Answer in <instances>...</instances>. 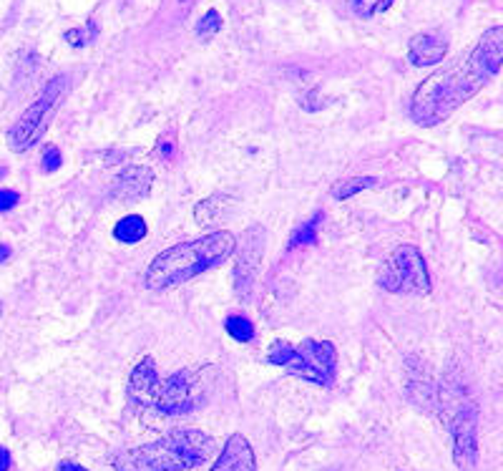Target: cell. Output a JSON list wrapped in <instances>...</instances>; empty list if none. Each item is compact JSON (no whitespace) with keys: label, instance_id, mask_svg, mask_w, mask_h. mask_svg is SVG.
<instances>
[{"label":"cell","instance_id":"6da1fadb","mask_svg":"<svg viewBox=\"0 0 503 471\" xmlns=\"http://www.w3.org/2000/svg\"><path fill=\"white\" fill-rule=\"evenodd\" d=\"M503 66V26L488 28L463 58L431 73L410 98V119L418 127H438L471 101Z\"/></svg>","mask_w":503,"mask_h":471},{"label":"cell","instance_id":"7a4b0ae2","mask_svg":"<svg viewBox=\"0 0 503 471\" xmlns=\"http://www.w3.org/2000/svg\"><path fill=\"white\" fill-rule=\"evenodd\" d=\"M234 250H237V237L229 229H217L199 240L171 244L159 252L147 267V288L154 293H162L181 282H189L202 273L219 267L234 255Z\"/></svg>","mask_w":503,"mask_h":471},{"label":"cell","instance_id":"3957f363","mask_svg":"<svg viewBox=\"0 0 503 471\" xmlns=\"http://www.w3.org/2000/svg\"><path fill=\"white\" fill-rule=\"evenodd\" d=\"M214 452V439L199 429H174L162 439L118 452L116 471H189L202 467Z\"/></svg>","mask_w":503,"mask_h":471},{"label":"cell","instance_id":"277c9868","mask_svg":"<svg viewBox=\"0 0 503 471\" xmlns=\"http://www.w3.org/2000/svg\"><path fill=\"white\" fill-rule=\"evenodd\" d=\"M129 396L136 404L154 408L164 416H181L196 406V378L192 371L159 378L154 358L147 356L131 371Z\"/></svg>","mask_w":503,"mask_h":471},{"label":"cell","instance_id":"5b68a950","mask_svg":"<svg viewBox=\"0 0 503 471\" xmlns=\"http://www.w3.org/2000/svg\"><path fill=\"white\" fill-rule=\"evenodd\" d=\"M270 363L285 368L287 374L300 375L317 386H332L338 374V348L332 341L305 338L302 343L275 341L270 345Z\"/></svg>","mask_w":503,"mask_h":471},{"label":"cell","instance_id":"8992f818","mask_svg":"<svg viewBox=\"0 0 503 471\" xmlns=\"http://www.w3.org/2000/svg\"><path fill=\"white\" fill-rule=\"evenodd\" d=\"M65 91H68V76H56L50 79V83H46V89L23 112V116L13 124V129L8 131V144L13 151L23 154L43 139V134L49 131L50 121L64 101Z\"/></svg>","mask_w":503,"mask_h":471},{"label":"cell","instance_id":"52a82bcc","mask_svg":"<svg viewBox=\"0 0 503 471\" xmlns=\"http://www.w3.org/2000/svg\"><path fill=\"white\" fill-rule=\"evenodd\" d=\"M377 285L395 295H428L433 282L421 250L413 244H400L380 265Z\"/></svg>","mask_w":503,"mask_h":471},{"label":"cell","instance_id":"ba28073f","mask_svg":"<svg viewBox=\"0 0 503 471\" xmlns=\"http://www.w3.org/2000/svg\"><path fill=\"white\" fill-rule=\"evenodd\" d=\"M451 434H453V461L461 471H473L478 464V416L476 406L466 396H455L451 411Z\"/></svg>","mask_w":503,"mask_h":471},{"label":"cell","instance_id":"9c48e42d","mask_svg":"<svg viewBox=\"0 0 503 471\" xmlns=\"http://www.w3.org/2000/svg\"><path fill=\"white\" fill-rule=\"evenodd\" d=\"M234 293L240 297H247L255 288V280L260 275L262 255H264V228L262 225H252L242 235V243L234 250Z\"/></svg>","mask_w":503,"mask_h":471},{"label":"cell","instance_id":"30bf717a","mask_svg":"<svg viewBox=\"0 0 503 471\" xmlns=\"http://www.w3.org/2000/svg\"><path fill=\"white\" fill-rule=\"evenodd\" d=\"M154 184V172L149 166H126L118 172L111 184V199L116 202H133L149 195Z\"/></svg>","mask_w":503,"mask_h":471},{"label":"cell","instance_id":"8fae6325","mask_svg":"<svg viewBox=\"0 0 503 471\" xmlns=\"http://www.w3.org/2000/svg\"><path fill=\"white\" fill-rule=\"evenodd\" d=\"M211 471H257V456L242 434H232Z\"/></svg>","mask_w":503,"mask_h":471},{"label":"cell","instance_id":"7c38bea8","mask_svg":"<svg viewBox=\"0 0 503 471\" xmlns=\"http://www.w3.org/2000/svg\"><path fill=\"white\" fill-rule=\"evenodd\" d=\"M448 53V41L438 35V33H418L410 41V64L418 68H428V66H438Z\"/></svg>","mask_w":503,"mask_h":471},{"label":"cell","instance_id":"4fadbf2b","mask_svg":"<svg viewBox=\"0 0 503 471\" xmlns=\"http://www.w3.org/2000/svg\"><path fill=\"white\" fill-rule=\"evenodd\" d=\"M232 207V199L227 195H211L207 199H202L194 207V220L199 228H214L227 210Z\"/></svg>","mask_w":503,"mask_h":471},{"label":"cell","instance_id":"5bb4252c","mask_svg":"<svg viewBox=\"0 0 503 471\" xmlns=\"http://www.w3.org/2000/svg\"><path fill=\"white\" fill-rule=\"evenodd\" d=\"M147 232L149 228L147 222H144V217H139V214H126V217H121V220L116 222L114 237L124 244H136L147 237Z\"/></svg>","mask_w":503,"mask_h":471},{"label":"cell","instance_id":"9a60e30c","mask_svg":"<svg viewBox=\"0 0 503 471\" xmlns=\"http://www.w3.org/2000/svg\"><path fill=\"white\" fill-rule=\"evenodd\" d=\"M377 184V179L373 177H365V174H355V177H345L340 181H335L332 187H330V195L335 197V199H350V197L360 195L362 189H370Z\"/></svg>","mask_w":503,"mask_h":471},{"label":"cell","instance_id":"2e32d148","mask_svg":"<svg viewBox=\"0 0 503 471\" xmlns=\"http://www.w3.org/2000/svg\"><path fill=\"white\" fill-rule=\"evenodd\" d=\"M320 222H323V212H315V217L308 220L305 225L293 232V240H290V250L293 247H305V244H312L317 240V229H320Z\"/></svg>","mask_w":503,"mask_h":471},{"label":"cell","instance_id":"e0dca14e","mask_svg":"<svg viewBox=\"0 0 503 471\" xmlns=\"http://www.w3.org/2000/svg\"><path fill=\"white\" fill-rule=\"evenodd\" d=\"M225 330L237 343H249L255 338V325L244 315H229L227 320H225Z\"/></svg>","mask_w":503,"mask_h":471},{"label":"cell","instance_id":"ac0fdd59","mask_svg":"<svg viewBox=\"0 0 503 471\" xmlns=\"http://www.w3.org/2000/svg\"><path fill=\"white\" fill-rule=\"evenodd\" d=\"M350 5L360 18H373L383 11H388L392 0H350Z\"/></svg>","mask_w":503,"mask_h":471},{"label":"cell","instance_id":"d6986e66","mask_svg":"<svg viewBox=\"0 0 503 471\" xmlns=\"http://www.w3.org/2000/svg\"><path fill=\"white\" fill-rule=\"evenodd\" d=\"M219 28H222V16L217 11H207L204 16L199 18V23H196V35L207 41L211 35H217Z\"/></svg>","mask_w":503,"mask_h":471},{"label":"cell","instance_id":"ffe728a7","mask_svg":"<svg viewBox=\"0 0 503 471\" xmlns=\"http://www.w3.org/2000/svg\"><path fill=\"white\" fill-rule=\"evenodd\" d=\"M156 154L162 157L164 162H174V157H177V129L171 127V129H166L159 136V142H156Z\"/></svg>","mask_w":503,"mask_h":471},{"label":"cell","instance_id":"44dd1931","mask_svg":"<svg viewBox=\"0 0 503 471\" xmlns=\"http://www.w3.org/2000/svg\"><path fill=\"white\" fill-rule=\"evenodd\" d=\"M64 166V157H61V149L58 147H46L43 149V157H41V169L46 174H53Z\"/></svg>","mask_w":503,"mask_h":471},{"label":"cell","instance_id":"7402d4cb","mask_svg":"<svg viewBox=\"0 0 503 471\" xmlns=\"http://www.w3.org/2000/svg\"><path fill=\"white\" fill-rule=\"evenodd\" d=\"M88 28H91V23L86 26V31H83V28H71V31H65L64 38L73 46V49H83V46L94 38V31L88 33Z\"/></svg>","mask_w":503,"mask_h":471},{"label":"cell","instance_id":"603a6c76","mask_svg":"<svg viewBox=\"0 0 503 471\" xmlns=\"http://www.w3.org/2000/svg\"><path fill=\"white\" fill-rule=\"evenodd\" d=\"M20 202V195L13 189H0V212H8Z\"/></svg>","mask_w":503,"mask_h":471},{"label":"cell","instance_id":"cb8c5ba5","mask_svg":"<svg viewBox=\"0 0 503 471\" xmlns=\"http://www.w3.org/2000/svg\"><path fill=\"white\" fill-rule=\"evenodd\" d=\"M11 469V452L5 446H0V471Z\"/></svg>","mask_w":503,"mask_h":471},{"label":"cell","instance_id":"d4e9b609","mask_svg":"<svg viewBox=\"0 0 503 471\" xmlns=\"http://www.w3.org/2000/svg\"><path fill=\"white\" fill-rule=\"evenodd\" d=\"M58 471H88V469H83L81 464H76V461H61V464H58Z\"/></svg>","mask_w":503,"mask_h":471},{"label":"cell","instance_id":"484cf974","mask_svg":"<svg viewBox=\"0 0 503 471\" xmlns=\"http://www.w3.org/2000/svg\"><path fill=\"white\" fill-rule=\"evenodd\" d=\"M11 255H13V250H11L5 243H0V262L11 260Z\"/></svg>","mask_w":503,"mask_h":471},{"label":"cell","instance_id":"4316f807","mask_svg":"<svg viewBox=\"0 0 503 471\" xmlns=\"http://www.w3.org/2000/svg\"><path fill=\"white\" fill-rule=\"evenodd\" d=\"M0 313H3V308H0Z\"/></svg>","mask_w":503,"mask_h":471}]
</instances>
